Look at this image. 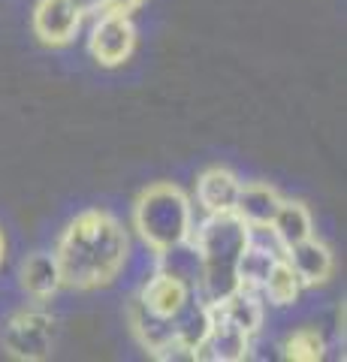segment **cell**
<instances>
[{
  "label": "cell",
  "instance_id": "1",
  "mask_svg": "<svg viewBox=\"0 0 347 362\" xmlns=\"http://www.w3.org/2000/svg\"><path fill=\"white\" fill-rule=\"evenodd\" d=\"M54 259L64 287L100 290L124 272L130 259V239L115 214L88 209L66 223L54 247Z\"/></svg>",
  "mask_w": 347,
  "mask_h": 362
},
{
  "label": "cell",
  "instance_id": "2",
  "mask_svg": "<svg viewBox=\"0 0 347 362\" xmlns=\"http://www.w3.org/2000/svg\"><path fill=\"white\" fill-rule=\"evenodd\" d=\"M190 242L203 259V278H199V296L206 302H218L239 287L236 263L251 242V226L236 211L206 214V221L190 233Z\"/></svg>",
  "mask_w": 347,
  "mask_h": 362
},
{
  "label": "cell",
  "instance_id": "3",
  "mask_svg": "<svg viewBox=\"0 0 347 362\" xmlns=\"http://www.w3.org/2000/svg\"><path fill=\"white\" fill-rule=\"evenodd\" d=\"M133 226H136L139 239L154 254L187 242L190 233H194L190 197L178 185H170V181L145 187L136 199V206H133Z\"/></svg>",
  "mask_w": 347,
  "mask_h": 362
},
{
  "label": "cell",
  "instance_id": "4",
  "mask_svg": "<svg viewBox=\"0 0 347 362\" xmlns=\"http://www.w3.org/2000/svg\"><path fill=\"white\" fill-rule=\"evenodd\" d=\"M0 344H4L6 356L21 359V362H40L52 354L54 320L46 311H18L6 323Z\"/></svg>",
  "mask_w": 347,
  "mask_h": 362
},
{
  "label": "cell",
  "instance_id": "5",
  "mask_svg": "<svg viewBox=\"0 0 347 362\" xmlns=\"http://www.w3.org/2000/svg\"><path fill=\"white\" fill-rule=\"evenodd\" d=\"M88 49H91L94 61L100 66H121L133 54V49H136V28H133L130 16L103 9L91 28Z\"/></svg>",
  "mask_w": 347,
  "mask_h": 362
},
{
  "label": "cell",
  "instance_id": "6",
  "mask_svg": "<svg viewBox=\"0 0 347 362\" xmlns=\"http://www.w3.org/2000/svg\"><path fill=\"white\" fill-rule=\"evenodd\" d=\"M85 21V13L76 0H40L33 6V33L42 45H66L76 40Z\"/></svg>",
  "mask_w": 347,
  "mask_h": 362
},
{
  "label": "cell",
  "instance_id": "7",
  "mask_svg": "<svg viewBox=\"0 0 347 362\" xmlns=\"http://www.w3.org/2000/svg\"><path fill=\"white\" fill-rule=\"evenodd\" d=\"M251 354V335L242 332L239 326H233L227 320L211 311V329L208 335L199 341V347L194 350V359L203 362H239L248 359Z\"/></svg>",
  "mask_w": 347,
  "mask_h": 362
},
{
  "label": "cell",
  "instance_id": "8",
  "mask_svg": "<svg viewBox=\"0 0 347 362\" xmlns=\"http://www.w3.org/2000/svg\"><path fill=\"white\" fill-rule=\"evenodd\" d=\"M190 296H194V287H187L182 278L170 275V272L158 269L142 284L136 302L142 305V308H148L151 314H158V317H175Z\"/></svg>",
  "mask_w": 347,
  "mask_h": 362
},
{
  "label": "cell",
  "instance_id": "9",
  "mask_svg": "<svg viewBox=\"0 0 347 362\" xmlns=\"http://www.w3.org/2000/svg\"><path fill=\"white\" fill-rule=\"evenodd\" d=\"M287 263L296 272V278L302 281V287H323L335 272L332 251L323 242H317L314 235H308L305 242H299L293 247H287Z\"/></svg>",
  "mask_w": 347,
  "mask_h": 362
},
{
  "label": "cell",
  "instance_id": "10",
  "mask_svg": "<svg viewBox=\"0 0 347 362\" xmlns=\"http://www.w3.org/2000/svg\"><path fill=\"white\" fill-rule=\"evenodd\" d=\"M242 181L239 175L227 166H208L203 175L196 178V202L206 214H218V211H233L239 197Z\"/></svg>",
  "mask_w": 347,
  "mask_h": 362
},
{
  "label": "cell",
  "instance_id": "11",
  "mask_svg": "<svg viewBox=\"0 0 347 362\" xmlns=\"http://www.w3.org/2000/svg\"><path fill=\"white\" fill-rule=\"evenodd\" d=\"M281 194L272 187V185H263V181H251V185H242L239 187V197H236V206L233 211L251 226V230H269L272 223L278 206H281Z\"/></svg>",
  "mask_w": 347,
  "mask_h": 362
},
{
  "label": "cell",
  "instance_id": "12",
  "mask_svg": "<svg viewBox=\"0 0 347 362\" xmlns=\"http://www.w3.org/2000/svg\"><path fill=\"white\" fill-rule=\"evenodd\" d=\"M18 284L21 290L33 299H52L54 293L64 287L61 281V269H58V259H54V251H37L30 254L25 263L18 269Z\"/></svg>",
  "mask_w": 347,
  "mask_h": 362
},
{
  "label": "cell",
  "instance_id": "13",
  "mask_svg": "<svg viewBox=\"0 0 347 362\" xmlns=\"http://www.w3.org/2000/svg\"><path fill=\"white\" fill-rule=\"evenodd\" d=\"M211 311H215L220 320L239 326V329L248 332L251 338L260 332V326H263V302L257 299V290L236 287L230 296L211 302Z\"/></svg>",
  "mask_w": 347,
  "mask_h": 362
},
{
  "label": "cell",
  "instance_id": "14",
  "mask_svg": "<svg viewBox=\"0 0 347 362\" xmlns=\"http://www.w3.org/2000/svg\"><path fill=\"white\" fill-rule=\"evenodd\" d=\"M269 230H272L275 242L287 251V247L305 242L308 235H314V221H311V211L302 206V202L281 199V206H278L272 223H269Z\"/></svg>",
  "mask_w": 347,
  "mask_h": 362
},
{
  "label": "cell",
  "instance_id": "15",
  "mask_svg": "<svg viewBox=\"0 0 347 362\" xmlns=\"http://www.w3.org/2000/svg\"><path fill=\"white\" fill-rule=\"evenodd\" d=\"M130 326L136 332L139 344L148 350L154 356L160 347H166L170 341H175V326H172V317H158L151 314L148 308H142L139 302L130 305Z\"/></svg>",
  "mask_w": 347,
  "mask_h": 362
},
{
  "label": "cell",
  "instance_id": "16",
  "mask_svg": "<svg viewBox=\"0 0 347 362\" xmlns=\"http://www.w3.org/2000/svg\"><path fill=\"white\" fill-rule=\"evenodd\" d=\"M172 326H175L178 341H182L184 347H190V350H196L199 341H203V338L208 335V329H211V302H206L203 296L199 299L190 296L182 305V311L172 317Z\"/></svg>",
  "mask_w": 347,
  "mask_h": 362
},
{
  "label": "cell",
  "instance_id": "17",
  "mask_svg": "<svg viewBox=\"0 0 347 362\" xmlns=\"http://www.w3.org/2000/svg\"><path fill=\"white\" fill-rule=\"evenodd\" d=\"M275 263H278V254L272 251V247H266L263 242H254V235H251V242L245 245V251H242L239 263H236L239 287H245V290H260Z\"/></svg>",
  "mask_w": 347,
  "mask_h": 362
},
{
  "label": "cell",
  "instance_id": "18",
  "mask_svg": "<svg viewBox=\"0 0 347 362\" xmlns=\"http://www.w3.org/2000/svg\"><path fill=\"white\" fill-rule=\"evenodd\" d=\"M158 269L170 272V275L182 278L187 287H199V278H203V259H199V251L194 247V242H182V245H172L160 251V263Z\"/></svg>",
  "mask_w": 347,
  "mask_h": 362
},
{
  "label": "cell",
  "instance_id": "19",
  "mask_svg": "<svg viewBox=\"0 0 347 362\" xmlns=\"http://www.w3.org/2000/svg\"><path fill=\"white\" fill-rule=\"evenodd\" d=\"M260 293L266 296L269 305H278V308H284V305H293L302 293V281L296 278V272L290 269V263L284 257H278V263L272 266L269 272V278L263 281Z\"/></svg>",
  "mask_w": 347,
  "mask_h": 362
},
{
  "label": "cell",
  "instance_id": "20",
  "mask_svg": "<svg viewBox=\"0 0 347 362\" xmlns=\"http://www.w3.org/2000/svg\"><path fill=\"white\" fill-rule=\"evenodd\" d=\"M327 354V341L314 326H302L284 341V356L293 362H317Z\"/></svg>",
  "mask_w": 347,
  "mask_h": 362
},
{
  "label": "cell",
  "instance_id": "21",
  "mask_svg": "<svg viewBox=\"0 0 347 362\" xmlns=\"http://www.w3.org/2000/svg\"><path fill=\"white\" fill-rule=\"evenodd\" d=\"M142 4H145V0H106V9H109V13H124V16H130V13H136Z\"/></svg>",
  "mask_w": 347,
  "mask_h": 362
},
{
  "label": "cell",
  "instance_id": "22",
  "mask_svg": "<svg viewBox=\"0 0 347 362\" xmlns=\"http://www.w3.org/2000/svg\"><path fill=\"white\" fill-rule=\"evenodd\" d=\"M76 4L82 6L85 16H88V13H103V9H106V0H76Z\"/></svg>",
  "mask_w": 347,
  "mask_h": 362
},
{
  "label": "cell",
  "instance_id": "23",
  "mask_svg": "<svg viewBox=\"0 0 347 362\" xmlns=\"http://www.w3.org/2000/svg\"><path fill=\"white\" fill-rule=\"evenodd\" d=\"M4 254H6V242H4V235H0V263H4Z\"/></svg>",
  "mask_w": 347,
  "mask_h": 362
}]
</instances>
